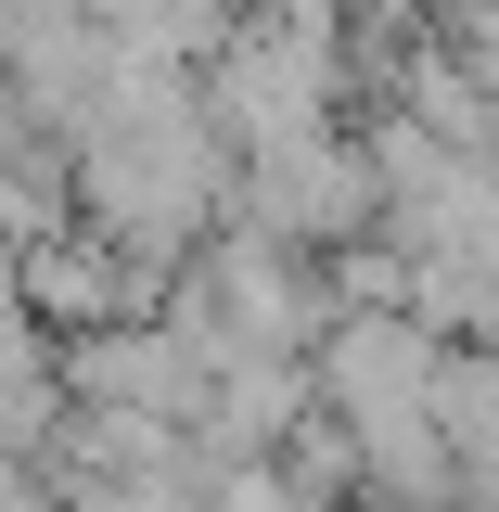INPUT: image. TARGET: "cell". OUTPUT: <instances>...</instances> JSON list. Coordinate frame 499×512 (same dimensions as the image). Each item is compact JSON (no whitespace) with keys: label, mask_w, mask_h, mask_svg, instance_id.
I'll return each instance as SVG.
<instances>
[{"label":"cell","mask_w":499,"mask_h":512,"mask_svg":"<svg viewBox=\"0 0 499 512\" xmlns=\"http://www.w3.org/2000/svg\"><path fill=\"white\" fill-rule=\"evenodd\" d=\"M26 308V244H13V231H0V320Z\"/></svg>","instance_id":"cell-1"}]
</instances>
